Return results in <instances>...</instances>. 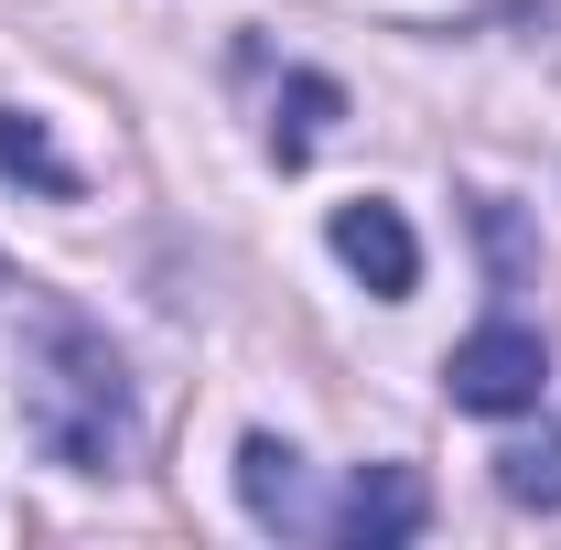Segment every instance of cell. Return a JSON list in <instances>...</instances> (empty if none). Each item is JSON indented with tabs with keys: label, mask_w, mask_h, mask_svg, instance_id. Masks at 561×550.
Masks as SVG:
<instances>
[{
	"label": "cell",
	"mask_w": 561,
	"mask_h": 550,
	"mask_svg": "<svg viewBox=\"0 0 561 550\" xmlns=\"http://www.w3.org/2000/svg\"><path fill=\"white\" fill-rule=\"evenodd\" d=\"M324 238H335V260H346L378 302H411V291H421V238H411V216L389 206V195L335 206V227H324Z\"/></svg>",
	"instance_id": "3"
},
{
	"label": "cell",
	"mask_w": 561,
	"mask_h": 550,
	"mask_svg": "<svg viewBox=\"0 0 561 550\" xmlns=\"http://www.w3.org/2000/svg\"><path fill=\"white\" fill-rule=\"evenodd\" d=\"M496 496H507V507H561V432L507 443V454H496Z\"/></svg>",
	"instance_id": "8"
},
{
	"label": "cell",
	"mask_w": 561,
	"mask_h": 550,
	"mask_svg": "<svg viewBox=\"0 0 561 550\" xmlns=\"http://www.w3.org/2000/svg\"><path fill=\"white\" fill-rule=\"evenodd\" d=\"M0 173H11V184H44V195H76V162L44 140V119H22V108H0Z\"/></svg>",
	"instance_id": "7"
},
{
	"label": "cell",
	"mask_w": 561,
	"mask_h": 550,
	"mask_svg": "<svg viewBox=\"0 0 561 550\" xmlns=\"http://www.w3.org/2000/svg\"><path fill=\"white\" fill-rule=\"evenodd\" d=\"M421 518H432V485L411 465H367L346 485V507H335V540L346 550H400V540H421Z\"/></svg>",
	"instance_id": "4"
},
{
	"label": "cell",
	"mask_w": 561,
	"mask_h": 550,
	"mask_svg": "<svg viewBox=\"0 0 561 550\" xmlns=\"http://www.w3.org/2000/svg\"><path fill=\"white\" fill-rule=\"evenodd\" d=\"M238 507L260 518V529H313V475H302V454L280 443V432H249L238 443Z\"/></svg>",
	"instance_id": "5"
},
{
	"label": "cell",
	"mask_w": 561,
	"mask_h": 550,
	"mask_svg": "<svg viewBox=\"0 0 561 550\" xmlns=\"http://www.w3.org/2000/svg\"><path fill=\"white\" fill-rule=\"evenodd\" d=\"M476 227H486V260H496V280H507V291H518V280H529V238H518V206H476Z\"/></svg>",
	"instance_id": "9"
},
{
	"label": "cell",
	"mask_w": 561,
	"mask_h": 550,
	"mask_svg": "<svg viewBox=\"0 0 561 550\" xmlns=\"http://www.w3.org/2000/svg\"><path fill=\"white\" fill-rule=\"evenodd\" d=\"M22 432L44 465L66 475H119L140 443V400H130V367L119 345L98 335L87 313L44 302L33 313V356H22Z\"/></svg>",
	"instance_id": "1"
},
{
	"label": "cell",
	"mask_w": 561,
	"mask_h": 550,
	"mask_svg": "<svg viewBox=\"0 0 561 550\" xmlns=\"http://www.w3.org/2000/svg\"><path fill=\"white\" fill-rule=\"evenodd\" d=\"M443 389H454V411H476V421H518V411H540V389H551V345L529 335L518 313H496V324H476L443 356Z\"/></svg>",
	"instance_id": "2"
},
{
	"label": "cell",
	"mask_w": 561,
	"mask_h": 550,
	"mask_svg": "<svg viewBox=\"0 0 561 550\" xmlns=\"http://www.w3.org/2000/svg\"><path fill=\"white\" fill-rule=\"evenodd\" d=\"M335 119H346V87H335V76H291V87H280V119H271V162H280V173H302V162L324 151Z\"/></svg>",
	"instance_id": "6"
}]
</instances>
